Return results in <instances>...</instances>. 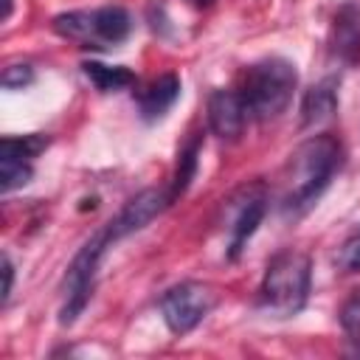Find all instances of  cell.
<instances>
[{
  "instance_id": "ac0fdd59",
  "label": "cell",
  "mask_w": 360,
  "mask_h": 360,
  "mask_svg": "<svg viewBox=\"0 0 360 360\" xmlns=\"http://www.w3.org/2000/svg\"><path fill=\"white\" fill-rule=\"evenodd\" d=\"M340 326L352 340H360V290L352 292L340 307Z\"/></svg>"
},
{
  "instance_id": "44dd1931",
  "label": "cell",
  "mask_w": 360,
  "mask_h": 360,
  "mask_svg": "<svg viewBox=\"0 0 360 360\" xmlns=\"http://www.w3.org/2000/svg\"><path fill=\"white\" fill-rule=\"evenodd\" d=\"M11 6H14V0H3V17H0L3 22H6L8 17H11Z\"/></svg>"
},
{
  "instance_id": "7402d4cb",
  "label": "cell",
  "mask_w": 360,
  "mask_h": 360,
  "mask_svg": "<svg viewBox=\"0 0 360 360\" xmlns=\"http://www.w3.org/2000/svg\"><path fill=\"white\" fill-rule=\"evenodd\" d=\"M191 3H197V6H208V3H214V0H191Z\"/></svg>"
},
{
  "instance_id": "2e32d148",
  "label": "cell",
  "mask_w": 360,
  "mask_h": 360,
  "mask_svg": "<svg viewBox=\"0 0 360 360\" xmlns=\"http://www.w3.org/2000/svg\"><path fill=\"white\" fill-rule=\"evenodd\" d=\"M48 135L42 132H31V135H8L0 141V155H17L25 160H34L39 152H45L48 146Z\"/></svg>"
},
{
  "instance_id": "ffe728a7",
  "label": "cell",
  "mask_w": 360,
  "mask_h": 360,
  "mask_svg": "<svg viewBox=\"0 0 360 360\" xmlns=\"http://www.w3.org/2000/svg\"><path fill=\"white\" fill-rule=\"evenodd\" d=\"M11 287H14V264H11L8 253H3V304H8Z\"/></svg>"
},
{
  "instance_id": "7c38bea8",
  "label": "cell",
  "mask_w": 360,
  "mask_h": 360,
  "mask_svg": "<svg viewBox=\"0 0 360 360\" xmlns=\"http://www.w3.org/2000/svg\"><path fill=\"white\" fill-rule=\"evenodd\" d=\"M267 211V200L264 197H248L245 205L239 208L233 225H231V242H228V259H239L242 248L248 245V239L256 233L259 222L264 219Z\"/></svg>"
},
{
  "instance_id": "52a82bcc",
  "label": "cell",
  "mask_w": 360,
  "mask_h": 360,
  "mask_svg": "<svg viewBox=\"0 0 360 360\" xmlns=\"http://www.w3.org/2000/svg\"><path fill=\"white\" fill-rule=\"evenodd\" d=\"M166 205H172L169 191H163V188H143V191H138L135 197H129L124 202V208L107 222V231L118 242V239L146 228L158 214H163Z\"/></svg>"
},
{
  "instance_id": "4fadbf2b",
  "label": "cell",
  "mask_w": 360,
  "mask_h": 360,
  "mask_svg": "<svg viewBox=\"0 0 360 360\" xmlns=\"http://www.w3.org/2000/svg\"><path fill=\"white\" fill-rule=\"evenodd\" d=\"M84 76L93 82L96 90L101 93H115V90H127L135 84V73L124 65H101V62H82Z\"/></svg>"
},
{
  "instance_id": "ba28073f",
  "label": "cell",
  "mask_w": 360,
  "mask_h": 360,
  "mask_svg": "<svg viewBox=\"0 0 360 360\" xmlns=\"http://www.w3.org/2000/svg\"><path fill=\"white\" fill-rule=\"evenodd\" d=\"M205 112H208V127H211V132L217 138L239 141V135L245 132L248 107H245L242 93H236V90H214L208 96Z\"/></svg>"
},
{
  "instance_id": "d6986e66",
  "label": "cell",
  "mask_w": 360,
  "mask_h": 360,
  "mask_svg": "<svg viewBox=\"0 0 360 360\" xmlns=\"http://www.w3.org/2000/svg\"><path fill=\"white\" fill-rule=\"evenodd\" d=\"M34 82V68L31 65H6L3 68V73H0V84L6 87V90H22V87H28Z\"/></svg>"
},
{
  "instance_id": "3957f363",
  "label": "cell",
  "mask_w": 360,
  "mask_h": 360,
  "mask_svg": "<svg viewBox=\"0 0 360 360\" xmlns=\"http://www.w3.org/2000/svg\"><path fill=\"white\" fill-rule=\"evenodd\" d=\"M295 84H298V73L290 59L267 56V59L253 62L245 70L242 90H239L245 98L248 115H253L256 121L278 118L290 107Z\"/></svg>"
},
{
  "instance_id": "8992f818",
  "label": "cell",
  "mask_w": 360,
  "mask_h": 360,
  "mask_svg": "<svg viewBox=\"0 0 360 360\" xmlns=\"http://www.w3.org/2000/svg\"><path fill=\"white\" fill-rule=\"evenodd\" d=\"M217 290L202 281H180L160 298V312L166 326L174 335L191 332L214 307H217Z\"/></svg>"
},
{
  "instance_id": "8fae6325",
  "label": "cell",
  "mask_w": 360,
  "mask_h": 360,
  "mask_svg": "<svg viewBox=\"0 0 360 360\" xmlns=\"http://www.w3.org/2000/svg\"><path fill=\"white\" fill-rule=\"evenodd\" d=\"M180 96V79L174 73H163L158 76L141 96H138V107H141V118L143 121H158L163 118L172 104L177 101Z\"/></svg>"
},
{
  "instance_id": "e0dca14e",
  "label": "cell",
  "mask_w": 360,
  "mask_h": 360,
  "mask_svg": "<svg viewBox=\"0 0 360 360\" xmlns=\"http://www.w3.org/2000/svg\"><path fill=\"white\" fill-rule=\"evenodd\" d=\"M335 267H338L340 273H357V270H360V231L352 233V236L338 248Z\"/></svg>"
},
{
  "instance_id": "277c9868",
  "label": "cell",
  "mask_w": 360,
  "mask_h": 360,
  "mask_svg": "<svg viewBox=\"0 0 360 360\" xmlns=\"http://www.w3.org/2000/svg\"><path fill=\"white\" fill-rule=\"evenodd\" d=\"M53 31L65 39L82 42V48H110L129 37L132 20L121 6H104L96 11H68L53 17Z\"/></svg>"
},
{
  "instance_id": "5bb4252c",
  "label": "cell",
  "mask_w": 360,
  "mask_h": 360,
  "mask_svg": "<svg viewBox=\"0 0 360 360\" xmlns=\"http://www.w3.org/2000/svg\"><path fill=\"white\" fill-rule=\"evenodd\" d=\"M200 143H202V138H200V135H191V138L180 146V152H177V166H174V177H172V186H169V200H172V202L186 194V188L191 186V180H194V174H197Z\"/></svg>"
},
{
  "instance_id": "5b68a950",
  "label": "cell",
  "mask_w": 360,
  "mask_h": 360,
  "mask_svg": "<svg viewBox=\"0 0 360 360\" xmlns=\"http://www.w3.org/2000/svg\"><path fill=\"white\" fill-rule=\"evenodd\" d=\"M112 233L107 231V225L101 231H96L84 245L82 250L73 256L68 273H65V281H62V307H59V323L62 326H70L87 307L90 295H93V287H96V270H98V262L104 256V250L112 245Z\"/></svg>"
},
{
  "instance_id": "9a60e30c",
  "label": "cell",
  "mask_w": 360,
  "mask_h": 360,
  "mask_svg": "<svg viewBox=\"0 0 360 360\" xmlns=\"http://www.w3.org/2000/svg\"><path fill=\"white\" fill-rule=\"evenodd\" d=\"M31 177H34L31 160L17 158V155H0V191L3 194L25 186Z\"/></svg>"
},
{
  "instance_id": "30bf717a",
  "label": "cell",
  "mask_w": 360,
  "mask_h": 360,
  "mask_svg": "<svg viewBox=\"0 0 360 360\" xmlns=\"http://www.w3.org/2000/svg\"><path fill=\"white\" fill-rule=\"evenodd\" d=\"M338 76H326L318 84H312L301 98V127H318L329 121L338 110Z\"/></svg>"
},
{
  "instance_id": "6da1fadb",
  "label": "cell",
  "mask_w": 360,
  "mask_h": 360,
  "mask_svg": "<svg viewBox=\"0 0 360 360\" xmlns=\"http://www.w3.org/2000/svg\"><path fill=\"white\" fill-rule=\"evenodd\" d=\"M343 163V146L335 135H315L298 143L287 160V186L281 194V211L287 217L307 214L326 191L335 172Z\"/></svg>"
},
{
  "instance_id": "9c48e42d",
  "label": "cell",
  "mask_w": 360,
  "mask_h": 360,
  "mask_svg": "<svg viewBox=\"0 0 360 360\" xmlns=\"http://www.w3.org/2000/svg\"><path fill=\"white\" fill-rule=\"evenodd\" d=\"M329 51L343 65L360 62V3L349 0L335 11L329 28Z\"/></svg>"
},
{
  "instance_id": "7a4b0ae2",
  "label": "cell",
  "mask_w": 360,
  "mask_h": 360,
  "mask_svg": "<svg viewBox=\"0 0 360 360\" xmlns=\"http://www.w3.org/2000/svg\"><path fill=\"white\" fill-rule=\"evenodd\" d=\"M312 262L301 250H278L267 267L259 287V309L270 318H290L304 309L309 298Z\"/></svg>"
}]
</instances>
